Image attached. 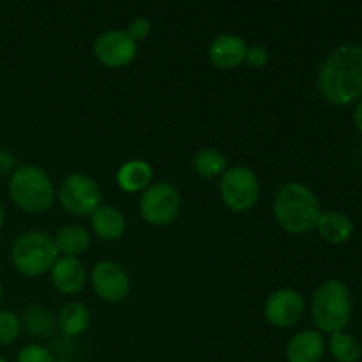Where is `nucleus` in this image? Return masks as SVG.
<instances>
[{
  "instance_id": "1",
  "label": "nucleus",
  "mask_w": 362,
  "mask_h": 362,
  "mask_svg": "<svg viewBox=\"0 0 362 362\" xmlns=\"http://www.w3.org/2000/svg\"><path fill=\"white\" fill-rule=\"evenodd\" d=\"M317 87L331 105H350L362 95V46L336 48L317 74Z\"/></svg>"
},
{
  "instance_id": "2",
  "label": "nucleus",
  "mask_w": 362,
  "mask_h": 362,
  "mask_svg": "<svg viewBox=\"0 0 362 362\" xmlns=\"http://www.w3.org/2000/svg\"><path fill=\"white\" fill-rule=\"evenodd\" d=\"M272 212L283 230L293 235L317 228L322 207L313 191L303 182H286L276 193Z\"/></svg>"
},
{
  "instance_id": "3",
  "label": "nucleus",
  "mask_w": 362,
  "mask_h": 362,
  "mask_svg": "<svg viewBox=\"0 0 362 362\" xmlns=\"http://www.w3.org/2000/svg\"><path fill=\"white\" fill-rule=\"evenodd\" d=\"M352 296L345 283L329 279L322 283L311 299V317L322 332H343L352 320Z\"/></svg>"
},
{
  "instance_id": "4",
  "label": "nucleus",
  "mask_w": 362,
  "mask_h": 362,
  "mask_svg": "<svg viewBox=\"0 0 362 362\" xmlns=\"http://www.w3.org/2000/svg\"><path fill=\"white\" fill-rule=\"evenodd\" d=\"M9 197L21 211L41 214L53 205L55 189L45 170L34 165H21L11 173Z\"/></svg>"
},
{
  "instance_id": "5",
  "label": "nucleus",
  "mask_w": 362,
  "mask_h": 362,
  "mask_svg": "<svg viewBox=\"0 0 362 362\" xmlns=\"http://www.w3.org/2000/svg\"><path fill=\"white\" fill-rule=\"evenodd\" d=\"M57 258H59V253L53 244V237L39 230L21 233L11 247L13 265L18 272L28 278L49 272Z\"/></svg>"
},
{
  "instance_id": "6",
  "label": "nucleus",
  "mask_w": 362,
  "mask_h": 362,
  "mask_svg": "<svg viewBox=\"0 0 362 362\" xmlns=\"http://www.w3.org/2000/svg\"><path fill=\"white\" fill-rule=\"evenodd\" d=\"M219 193L226 207L235 212H246L260 198V180L247 166H232L221 175Z\"/></svg>"
},
{
  "instance_id": "7",
  "label": "nucleus",
  "mask_w": 362,
  "mask_h": 362,
  "mask_svg": "<svg viewBox=\"0 0 362 362\" xmlns=\"http://www.w3.org/2000/svg\"><path fill=\"white\" fill-rule=\"evenodd\" d=\"M180 194L170 182L151 184L140 198V212L147 223L154 226L170 225L180 212Z\"/></svg>"
},
{
  "instance_id": "8",
  "label": "nucleus",
  "mask_w": 362,
  "mask_h": 362,
  "mask_svg": "<svg viewBox=\"0 0 362 362\" xmlns=\"http://www.w3.org/2000/svg\"><path fill=\"white\" fill-rule=\"evenodd\" d=\"M59 200L74 216H90L101 207L103 193L98 182L83 173H71L60 182Z\"/></svg>"
},
{
  "instance_id": "9",
  "label": "nucleus",
  "mask_w": 362,
  "mask_h": 362,
  "mask_svg": "<svg viewBox=\"0 0 362 362\" xmlns=\"http://www.w3.org/2000/svg\"><path fill=\"white\" fill-rule=\"evenodd\" d=\"M90 283L94 292L108 303H120L129 296V276L115 260L98 262L90 271Z\"/></svg>"
},
{
  "instance_id": "10",
  "label": "nucleus",
  "mask_w": 362,
  "mask_h": 362,
  "mask_svg": "<svg viewBox=\"0 0 362 362\" xmlns=\"http://www.w3.org/2000/svg\"><path fill=\"white\" fill-rule=\"evenodd\" d=\"M304 297L293 288H279L265 300L264 313L271 325L278 329H290L300 322L304 315Z\"/></svg>"
},
{
  "instance_id": "11",
  "label": "nucleus",
  "mask_w": 362,
  "mask_h": 362,
  "mask_svg": "<svg viewBox=\"0 0 362 362\" xmlns=\"http://www.w3.org/2000/svg\"><path fill=\"white\" fill-rule=\"evenodd\" d=\"M94 55L103 66L124 67L136 57V42L124 30H108L99 35L94 42Z\"/></svg>"
},
{
  "instance_id": "12",
  "label": "nucleus",
  "mask_w": 362,
  "mask_h": 362,
  "mask_svg": "<svg viewBox=\"0 0 362 362\" xmlns=\"http://www.w3.org/2000/svg\"><path fill=\"white\" fill-rule=\"evenodd\" d=\"M246 49L247 45L240 35L219 34L209 46V60L218 69H235L239 64L244 62Z\"/></svg>"
},
{
  "instance_id": "13",
  "label": "nucleus",
  "mask_w": 362,
  "mask_h": 362,
  "mask_svg": "<svg viewBox=\"0 0 362 362\" xmlns=\"http://www.w3.org/2000/svg\"><path fill=\"white\" fill-rule=\"evenodd\" d=\"M49 278L60 293L73 296L80 292L87 283V271L78 258L60 257L49 269Z\"/></svg>"
},
{
  "instance_id": "14",
  "label": "nucleus",
  "mask_w": 362,
  "mask_h": 362,
  "mask_svg": "<svg viewBox=\"0 0 362 362\" xmlns=\"http://www.w3.org/2000/svg\"><path fill=\"white\" fill-rule=\"evenodd\" d=\"M325 354V341L313 329H306L293 336L286 345L288 362H320Z\"/></svg>"
},
{
  "instance_id": "15",
  "label": "nucleus",
  "mask_w": 362,
  "mask_h": 362,
  "mask_svg": "<svg viewBox=\"0 0 362 362\" xmlns=\"http://www.w3.org/2000/svg\"><path fill=\"white\" fill-rule=\"evenodd\" d=\"M90 225L95 235L103 240H119L126 232V218L119 209L101 205L90 214Z\"/></svg>"
},
{
  "instance_id": "16",
  "label": "nucleus",
  "mask_w": 362,
  "mask_h": 362,
  "mask_svg": "<svg viewBox=\"0 0 362 362\" xmlns=\"http://www.w3.org/2000/svg\"><path fill=\"white\" fill-rule=\"evenodd\" d=\"M152 166L144 159H133L120 166L119 173H117V182L127 193H138V191H145L152 184Z\"/></svg>"
},
{
  "instance_id": "17",
  "label": "nucleus",
  "mask_w": 362,
  "mask_h": 362,
  "mask_svg": "<svg viewBox=\"0 0 362 362\" xmlns=\"http://www.w3.org/2000/svg\"><path fill=\"white\" fill-rule=\"evenodd\" d=\"M53 244H55L57 253L62 255V257L78 258V255L85 253L90 246V235L81 226L67 225L55 233Z\"/></svg>"
},
{
  "instance_id": "18",
  "label": "nucleus",
  "mask_w": 362,
  "mask_h": 362,
  "mask_svg": "<svg viewBox=\"0 0 362 362\" xmlns=\"http://www.w3.org/2000/svg\"><path fill=\"white\" fill-rule=\"evenodd\" d=\"M318 233L331 244H343L350 239L354 232V225L349 216L339 211L322 212L317 225Z\"/></svg>"
},
{
  "instance_id": "19",
  "label": "nucleus",
  "mask_w": 362,
  "mask_h": 362,
  "mask_svg": "<svg viewBox=\"0 0 362 362\" xmlns=\"http://www.w3.org/2000/svg\"><path fill=\"white\" fill-rule=\"evenodd\" d=\"M88 324H90V313L85 304L73 300L60 308L57 325L66 336H80L81 332L87 331Z\"/></svg>"
},
{
  "instance_id": "20",
  "label": "nucleus",
  "mask_w": 362,
  "mask_h": 362,
  "mask_svg": "<svg viewBox=\"0 0 362 362\" xmlns=\"http://www.w3.org/2000/svg\"><path fill=\"white\" fill-rule=\"evenodd\" d=\"M193 168L198 175L205 179L221 177L228 170L225 154L218 148H200L193 158Z\"/></svg>"
},
{
  "instance_id": "21",
  "label": "nucleus",
  "mask_w": 362,
  "mask_h": 362,
  "mask_svg": "<svg viewBox=\"0 0 362 362\" xmlns=\"http://www.w3.org/2000/svg\"><path fill=\"white\" fill-rule=\"evenodd\" d=\"M57 325L55 315L52 313V310L45 306H30L23 313V322H21V327L27 329L30 334L34 336H48L52 334L53 329Z\"/></svg>"
},
{
  "instance_id": "22",
  "label": "nucleus",
  "mask_w": 362,
  "mask_h": 362,
  "mask_svg": "<svg viewBox=\"0 0 362 362\" xmlns=\"http://www.w3.org/2000/svg\"><path fill=\"white\" fill-rule=\"evenodd\" d=\"M329 352L338 362H357L361 359V343L346 332H334L329 339Z\"/></svg>"
},
{
  "instance_id": "23",
  "label": "nucleus",
  "mask_w": 362,
  "mask_h": 362,
  "mask_svg": "<svg viewBox=\"0 0 362 362\" xmlns=\"http://www.w3.org/2000/svg\"><path fill=\"white\" fill-rule=\"evenodd\" d=\"M21 332V320L9 310H0V346L13 345Z\"/></svg>"
},
{
  "instance_id": "24",
  "label": "nucleus",
  "mask_w": 362,
  "mask_h": 362,
  "mask_svg": "<svg viewBox=\"0 0 362 362\" xmlns=\"http://www.w3.org/2000/svg\"><path fill=\"white\" fill-rule=\"evenodd\" d=\"M16 362H53V356L45 346L27 345L18 352Z\"/></svg>"
},
{
  "instance_id": "25",
  "label": "nucleus",
  "mask_w": 362,
  "mask_h": 362,
  "mask_svg": "<svg viewBox=\"0 0 362 362\" xmlns=\"http://www.w3.org/2000/svg\"><path fill=\"white\" fill-rule=\"evenodd\" d=\"M244 62L251 67V69H262L265 64L269 62V52L264 45H253L247 46L246 57Z\"/></svg>"
},
{
  "instance_id": "26",
  "label": "nucleus",
  "mask_w": 362,
  "mask_h": 362,
  "mask_svg": "<svg viewBox=\"0 0 362 362\" xmlns=\"http://www.w3.org/2000/svg\"><path fill=\"white\" fill-rule=\"evenodd\" d=\"M151 30H152L151 21H148L147 18L138 16V18H134V20L131 21L129 25H127V30L126 32H127V35H129V37L133 39L134 42H138V41H141V39L148 37Z\"/></svg>"
},
{
  "instance_id": "27",
  "label": "nucleus",
  "mask_w": 362,
  "mask_h": 362,
  "mask_svg": "<svg viewBox=\"0 0 362 362\" xmlns=\"http://www.w3.org/2000/svg\"><path fill=\"white\" fill-rule=\"evenodd\" d=\"M11 170H16V158L7 148H0V175H6Z\"/></svg>"
},
{
  "instance_id": "28",
  "label": "nucleus",
  "mask_w": 362,
  "mask_h": 362,
  "mask_svg": "<svg viewBox=\"0 0 362 362\" xmlns=\"http://www.w3.org/2000/svg\"><path fill=\"white\" fill-rule=\"evenodd\" d=\"M354 124H356L357 129L362 133V99L357 103L356 110H354Z\"/></svg>"
},
{
  "instance_id": "29",
  "label": "nucleus",
  "mask_w": 362,
  "mask_h": 362,
  "mask_svg": "<svg viewBox=\"0 0 362 362\" xmlns=\"http://www.w3.org/2000/svg\"><path fill=\"white\" fill-rule=\"evenodd\" d=\"M4 218H6V214H4V205L2 202H0V226L4 225Z\"/></svg>"
},
{
  "instance_id": "30",
  "label": "nucleus",
  "mask_w": 362,
  "mask_h": 362,
  "mask_svg": "<svg viewBox=\"0 0 362 362\" xmlns=\"http://www.w3.org/2000/svg\"><path fill=\"white\" fill-rule=\"evenodd\" d=\"M2 296H4V288H2V283H0V300H2Z\"/></svg>"
},
{
  "instance_id": "31",
  "label": "nucleus",
  "mask_w": 362,
  "mask_h": 362,
  "mask_svg": "<svg viewBox=\"0 0 362 362\" xmlns=\"http://www.w3.org/2000/svg\"><path fill=\"white\" fill-rule=\"evenodd\" d=\"M0 362H6V361H4V359H2V357H0Z\"/></svg>"
}]
</instances>
